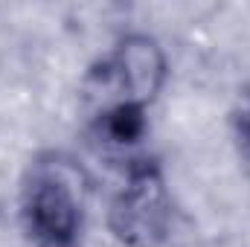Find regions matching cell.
I'll return each instance as SVG.
<instances>
[{
  "mask_svg": "<svg viewBox=\"0 0 250 247\" xmlns=\"http://www.w3.org/2000/svg\"><path fill=\"white\" fill-rule=\"evenodd\" d=\"M233 131H236L239 148L250 157V90L239 96V105L233 111Z\"/></svg>",
  "mask_w": 250,
  "mask_h": 247,
  "instance_id": "277c9868",
  "label": "cell"
},
{
  "mask_svg": "<svg viewBox=\"0 0 250 247\" xmlns=\"http://www.w3.org/2000/svg\"><path fill=\"white\" fill-rule=\"evenodd\" d=\"M166 76V62L160 47L151 38L134 35L114 47L87 76L84 93L90 117L117 111V108H143L154 99Z\"/></svg>",
  "mask_w": 250,
  "mask_h": 247,
  "instance_id": "7a4b0ae2",
  "label": "cell"
},
{
  "mask_svg": "<svg viewBox=\"0 0 250 247\" xmlns=\"http://www.w3.org/2000/svg\"><path fill=\"white\" fill-rule=\"evenodd\" d=\"M21 209L29 236L41 247H73L82 233L79 172L56 154L35 160L23 181Z\"/></svg>",
  "mask_w": 250,
  "mask_h": 247,
  "instance_id": "6da1fadb",
  "label": "cell"
},
{
  "mask_svg": "<svg viewBox=\"0 0 250 247\" xmlns=\"http://www.w3.org/2000/svg\"><path fill=\"white\" fill-rule=\"evenodd\" d=\"M166 221H169V201L160 169L148 160H134L125 186L120 189L111 209L114 233L128 247H157L163 242Z\"/></svg>",
  "mask_w": 250,
  "mask_h": 247,
  "instance_id": "3957f363",
  "label": "cell"
}]
</instances>
